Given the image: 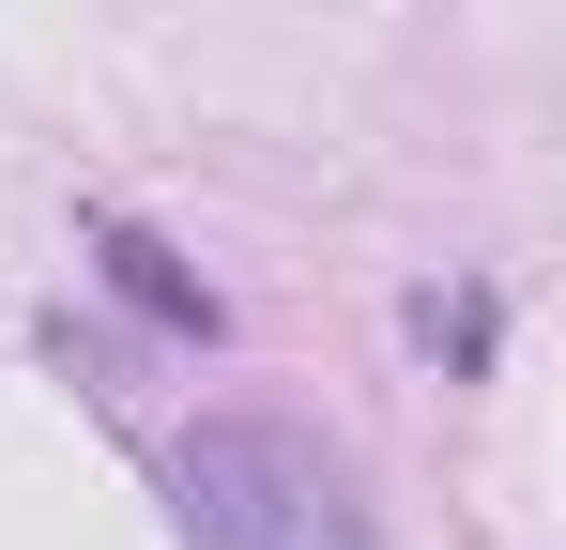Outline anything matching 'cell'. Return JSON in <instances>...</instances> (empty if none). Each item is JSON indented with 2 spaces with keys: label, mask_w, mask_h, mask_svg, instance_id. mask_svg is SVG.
<instances>
[{
  "label": "cell",
  "mask_w": 566,
  "mask_h": 550,
  "mask_svg": "<svg viewBox=\"0 0 566 550\" xmlns=\"http://www.w3.org/2000/svg\"><path fill=\"white\" fill-rule=\"evenodd\" d=\"M185 536L199 550H382L368 505H353V474L306 429H261V413L185 429Z\"/></svg>",
  "instance_id": "cell-1"
}]
</instances>
